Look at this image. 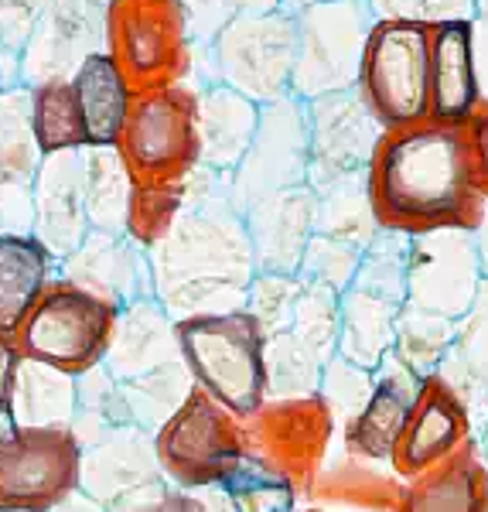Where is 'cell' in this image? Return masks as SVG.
I'll list each match as a JSON object with an SVG mask.
<instances>
[{
  "label": "cell",
  "mask_w": 488,
  "mask_h": 512,
  "mask_svg": "<svg viewBox=\"0 0 488 512\" xmlns=\"http://www.w3.org/2000/svg\"><path fill=\"white\" fill-rule=\"evenodd\" d=\"M147 263L154 301L175 321L243 308L256 260L246 222L229 198V178L205 168L188 178L185 209Z\"/></svg>",
  "instance_id": "obj_1"
},
{
  "label": "cell",
  "mask_w": 488,
  "mask_h": 512,
  "mask_svg": "<svg viewBox=\"0 0 488 512\" xmlns=\"http://www.w3.org/2000/svg\"><path fill=\"white\" fill-rule=\"evenodd\" d=\"M366 188L379 229L403 236L471 229L485 198L471 178L465 127L434 120L383 130Z\"/></svg>",
  "instance_id": "obj_2"
},
{
  "label": "cell",
  "mask_w": 488,
  "mask_h": 512,
  "mask_svg": "<svg viewBox=\"0 0 488 512\" xmlns=\"http://www.w3.org/2000/svg\"><path fill=\"white\" fill-rule=\"evenodd\" d=\"M178 355L198 393L229 410L236 420H250L267 403V366L263 332L246 308L195 315L175 321Z\"/></svg>",
  "instance_id": "obj_3"
},
{
  "label": "cell",
  "mask_w": 488,
  "mask_h": 512,
  "mask_svg": "<svg viewBox=\"0 0 488 512\" xmlns=\"http://www.w3.org/2000/svg\"><path fill=\"white\" fill-rule=\"evenodd\" d=\"M294 55V11L277 7V11L263 14H243V18L222 24L209 41L195 45L188 82L192 86L219 82V86H229L239 96L253 99L256 106H267L291 96Z\"/></svg>",
  "instance_id": "obj_4"
},
{
  "label": "cell",
  "mask_w": 488,
  "mask_h": 512,
  "mask_svg": "<svg viewBox=\"0 0 488 512\" xmlns=\"http://www.w3.org/2000/svg\"><path fill=\"white\" fill-rule=\"evenodd\" d=\"M106 55L134 96L192 76L195 38L181 0H110Z\"/></svg>",
  "instance_id": "obj_5"
},
{
  "label": "cell",
  "mask_w": 488,
  "mask_h": 512,
  "mask_svg": "<svg viewBox=\"0 0 488 512\" xmlns=\"http://www.w3.org/2000/svg\"><path fill=\"white\" fill-rule=\"evenodd\" d=\"M120 308L89 294L72 280H55L41 291L14 342L24 359L79 379L103 366Z\"/></svg>",
  "instance_id": "obj_6"
},
{
  "label": "cell",
  "mask_w": 488,
  "mask_h": 512,
  "mask_svg": "<svg viewBox=\"0 0 488 512\" xmlns=\"http://www.w3.org/2000/svg\"><path fill=\"white\" fill-rule=\"evenodd\" d=\"M134 185H181L198 171L195 86L178 82L130 99L117 144Z\"/></svg>",
  "instance_id": "obj_7"
},
{
  "label": "cell",
  "mask_w": 488,
  "mask_h": 512,
  "mask_svg": "<svg viewBox=\"0 0 488 512\" xmlns=\"http://www.w3.org/2000/svg\"><path fill=\"white\" fill-rule=\"evenodd\" d=\"M355 89L383 130L427 120L430 28L410 21H372Z\"/></svg>",
  "instance_id": "obj_8"
},
{
  "label": "cell",
  "mask_w": 488,
  "mask_h": 512,
  "mask_svg": "<svg viewBox=\"0 0 488 512\" xmlns=\"http://www.w3.org/2000/svg\"><path fill=\"white\" fill-rule=\"evenodd\" d=\"M151 441L157 468L171 489L205 492L215 489L246 451V427L192 386V393L151 434Z\"/></svg>",
  "instance_id": "obj_9"
},
{
  "label": "cell",
  "mask_w": 488,
  "mask_h": 512,
  "mask_svg": "<svg viewBox=\"0 0 488 512\" xmlns=\"http://www.w3.org/2000/svg\"><path fill=\"white\" fill-rule=\"evenodd\" d=\"M297 24V55L291 96L301 103L349 93L359 86L362 48L372 28L369 0H335L294 11Z\"/></svg>",
  "instance_id": "obj_10"
},
{
  "label": "cell",
  "mask_w": 488,
  "mask_h": 512,
  "mask_svg": "<svg viewBox=\"0 0 488 512\" xmlns=\"http://www.w3.org/2000/svg\"><path fill=\"white\" fill-rule=\"evenodd\" d=\"M82 482V444L72 427H21L0 444V512L62 509Z\"/></svg>",
  "instance_id": "obj_11"
},
{
  "label": "cell",
  "mask_w": 488,
  "mask_h": 512,
  "mask_svg": "<svg viewBox=\"0 0 488 512\" xmlns=\"http://www.w3.org/2000/svg\"><path fill=\"white\" fill-rule=\"evenodd\" d=\"M297 185H308V103L284 96L260 106L250 151L229 175V198L243 216L260 198Z\"/></svg>",
  "instance_id": "obj_12"
},
{
  "label": "cell",
  "mask_w": 488,
  "mask_h": 512,
  "mask_svg": "<svg viewBox=\"0 0 488 512\" xmlns=\"http://www.w3.org/2000/svg\"><path fill=\"white\" fill-rule=\"evenodd\" d=\"M482 263L471 229H434L410 236L407 304L427 315L458 321L482 287Z\"/></svg>",
  "instance_id": "obj_13"
},
{
  "label": "cell",
  "mask_w": 488,
  "mask_h": 512,
  "mask_svg": "<svg viewBox=\"0 0 488 512\" xmlns=\"http://www.w3.org/2000/svg\"><path fill=\"white\" fill-rule=\"evenodd\" d=\"M383 137L379 120L362 103L359 89L332 93L308 103V185L314 192L349 178H366L376 144Z\"/></svg>",
  "instance_id": "obj_14"
},
{
  "label": "cell",
  "mask_w": 488,
  "mask_h": 512,
  "mask_svg": "<svg viewBox=\"0 0 488 512\" xmlns=\"http://www.w3.org/2000/svg\"><path fill=\"white\" fill-rule=\"evenodd\" d=\"M79 489L106 512H140L171 489L154 458V441L140 427H117L82 448Z\"/></svg>",
  "instance_id": "obj_15"
},
{
  "label": "cell",
  "mask_w": 488,
  "mask_h": 512,
  "mask_svg": "<svg viewBox=\"0 0 488 512\" xmlns=\"http://www.w3.org/2000/svg\"><path fill=\"white\" fill-rule=\"evenodd\" d=\"M246 448L277 461L301 489H311L332 451L338 427L321 396H297V400H267L260 414L246 420Z\"/></svg>",
  "instance_id": "obj_16"
},
{
  "label": "cell",
  "mask_w": 488,
  "mask_h": 512,
  "mask_svg": "<svg viewBox=\"0 0 488 512\" xmlns=\"http://www.w3.org/2000/svg\"><path fill=\"white\" fill-rule=\"evenodd\" d=\"M471 448H475V427H471L465 407L441 379L427 376L390 461L393 475L400 482H413V478L468 454Z\"/></svg>",
  "instance_id": "obj_17"
},
{
  "label": "cell",
  "mask_w": 488,
  "mask_h": 512,
  "mask_svg": "<svg viewBox=\"0 0 488 512\" xmlns=\"http://www.w3.org/2000/svg\"><path fill=\"white\" fill-rule=\"evenodd\" d=\"M420 390H424V379L390 355L372 376L366 407L338 431L342 454L355 461H369V465H390Z\"/></svg>",
  "instance_id": "obj_18"
},
{
  "label": "cell",
  "mask_w": 488,
  "mask_h": 512,
  "mask_svg": "<svg viewBox=\"0 0 488 512\" xmlns=\"http://www.w3.org/2000/svg\"><path fill=\"white\" fill-rule=\"evenodd\" d=\"M318 219V192L311 185H297L260 198L243 212L250 233L256 274H297L314 236Z\"/></svg>",
  "instance_id": "obj_19"
},
{
  "label": "cell",
  "mask_w": 488,
  "mask_h": 512,
  "mask_svg": "<svg viewBox=\"0 0 488 512\" xmlns=\"http://www.w3.org/2000/svg\"><path fill=\"white\" fill-rule=\"evenodd\" d=\"M65 280L86 287L89 294L110 301L113 308H127L134 301L154 297L147 253L127 236L89 233L79 250L65 260Z\"/></svg>",
  "instance_id": "obj_20"
},
{
  "label": "cell",
  "mask_w": 488,
  "mask_h": 512,
  "mask_svg": "<svg viewBox=\"0 0 488 512\" xmlns=\"http://www.w3.org/2000/svg\"><path fill=\"white\" fill-rule=\"evenodd\" d=\"M256 127H260V106L253 99L219 82L195 86L198 168L229 178L250 151Z\"/></svg>",
  "instance_id": "obj_21"
},
{
  "label": "cell",
  "mask_w": 488,
  "mask_h": 512,
  "mask_svg": "<svg viewBox=\"0 0 488 512\" xmlns=\"http://www.w3.org/2000/svg\"><path fill=\"white\" fill-rule=\"evenodd\" d=\"M482 103L475 69V28L437 24L430 28V103L427 120L465 127Z\"/></svg>",
  "instance_id": "obj_22"
},
{
  "label": "cell",
  "mask_w": 488,
  "mask_h": 512,
  "mask_svg": "<svg viewBox=\"0 0 488 512\" xmlns=\"http://www.w3.org/2000/svg\"><path fill=\"white\" fill-rule=\"evenodd\" d=\"M181 362L178 355V335H175V318L154 301H134L127 308H120L117 325H113L110 349H106L103 369L117 383H130L147 373Z\"/></svg>",
  "instance_id": "obj_23"
},
{
  "label": "cell",
  "mask_w": 488,
  "mask_h": 512,
  "mask_svg": "<svg viewBox=\"0 0 488 512\" xmlns=\"http://www.w3.org/2000/svg\"><path fill=\"white\" fill-rule=\"evenodd\" d=\"M86 151L45 158L38 181V226L35 236L52 256L69 260L89 236L86 219Z\"/></svg>",
  "instance_id": "obj_24"
},
{
  "label": "cell",
  "mask_w": 488,
  "mask_h": 512,
  "mask_svg": "<svg viewBox=\"0 0 488 512\" xmlns=\"http://www.w3.org/2000/svg\"><path fill=\"white\" fill-rule=\"evenodd\" d=\"M434 376L458 396L478 437L488 414V277L478 287L471 308L454 321L451 352Z\"/></svg>",
  "instance_id": "obj_25"
},
{
  "label": "cell",
  "mask_w": 488,
  "mask_h": 512,
  "mask_svg": "<svg viewBox=\"0 0 488 512\" xmlns=\"http://www.w3.org/2000/svg\"><path fill=\"white\" fill-rule=\"evenodd\" d=\"M403 304L349 284L338 294V355L376 373L393 355L396 318Z\"/></svg>",
  "instance_id": "obj_26"
},
{
  "label": "cell",
  "mask_w": 488,
  "mask_h": 512,
  "mask_svg": "<svg viewBox=\"0 0 488 512\" xmlns=\"http://www.w3.org/2000/svg\"><path fill=\"white\" fill-rule=\"evenodd\" d=\"M72 96L86 130V147H117L134 93L106 52H89L72 76Z\"/></svg>",
  "instance_id": "obj_27"
},
{
  "label": "cell",
  "mask_w": 488,
  "mask_h": 512,
  "mask_svg": "<svg viewBox=\"0 0 488 512\" xmlns=\"http://www.w3.org/2000/svg\"><path fill=\"white\" fill-rule=\"evenodd\" d=\"M393 512H488V465L471 448L448 465L403 482Z\"/></svg>",
  "instance_id": "obj_28"
},
{
  "label": "cell",
  "mask_w": 488,
  "mask_h": 512,
  "mask_svg": "<svg viewBox=\"0 0 488 512\" xmlns=\"http://www.w3.org/2000/svg\"><path fill=\"white\" fill-rule=\"evenodd\" d=\"M52 253L35 236H0V338H14L48 287Z\"/></svg>",
  "instance_id": "obj_29"
},
{
  "label": "cell",
  "mask_w": 488,
  "mask_h": 512,
  "mask_svg": "<svg viewBox=\"0 0 488 512\" xmlns=\"http://www.w3.org/2000/svg\"><path fill=\"white\" fill-rule=\"evenodd\" d=\"M215 489L222 492L229 512H297L301 502V485L253 448L239 454Z\"/></svg>",
  "instance_id": "obj_30"
},
{
  "label": "cell",
  "mask_w": 488,
  "mask_h": 512,
  "mask_svg": "<svg viewBox=\"0 0 488 512\" xmlns=\"http://www.w3.org/2000/svg\"><path fill=\"white\" fill-rule=\"evenodd\" d=\"M11 410L21 427H72L79 410V386L59 369L21 359Z\"/></svg>",
  "instance_id": "obj_31"
},
{
  "label": "cell",
  "mask_w": 488,
  "mask_h": 512,
  "mask_svg": "<svg viewBox=\"0 0 488 512\" xmlns=\"http://www.w3.org/2000/svg\"><path fill=\"white\" fill-rule=\"evenodd\" d=\"M86 219L89 233L123 236L134 178L117 147H86Z\"/></svg>",
  "instance_id": "obj_32"
},
{
  "label": "cell",
  "mask_w": 488,
  "mask_h": 512,
  "mask_svg": "<svg viewBox=\"0 0 488 512\" xmlns=\"http://www.w3.org/2000/svg\"><path fill=\"white\" fill-rule=\"evenodd\" d=\"M314 233L335 239L342 246H352L359 253L366 250L379 233V222L372 216V205H369L366 178H349V181H338V185L321 188Z\"/></svg>",
  "instance_id": "obj_33"
},
{
  "label": "cell",
  "mask_w": 488,
  "mask_h": 512,
  "mask_svg": "<svg viewBox=\"0 0 488 512\" xmlns=\"http://www.w3.org/2000/svg\"><path fill=\"white\" fill-rule=\"evenodd\" d=\"M383 465L355 461L349 454L335 461L328 472H318L311 482V492L325 502L338 506H359V509H396V499L403 492V482L396 475L386 478L379 472Z\"/></svg>",
  "instance_id": "obj_34"
},
{
  "label": "cell",
  "mask_w": 488,
  "mask_h": 512,
  "mask_svg": "<svg viewBox=\"0 0 488 512\" xmlns=\"http://www.w3.org/2000/svg\"><path fill=\"white\" fill-rule=\"evenodd\" d=\"M31 140H35L38 154H45V158L86 151V130H82L79 106L69 82L52 79L35 89V99H31Z\"/></svg>",
  "instance_id": "obj_35"
},
{
  "label": "cell",
  "mask_w": 488,
  "mask_h": 512,
  "mask_svg": "<svg viewBox=\"0 0 488 512\" xmlns=\"http://www.w3.org/2000/svg\"><path fill=\"white\" fill-rule=\"evenodd\" d=\"M454 342V321L427 315L410 304H403L400 318H396V338H393V359L403 362L410 373L420 379L434 376L441 362L448 359Z\"/></svg>",
  "instance_id": "obj_36"
},
{
  "label": "cell",
  "mask_w": 488,
  "mask_h": 512,
  "mask_svg": "<svg viewBox=\"0 0 488 512\" xmlns=\"http://www.w3.org/2000/svg\"><path fill=\"white\" fill-rule=\"evenodd\" d=\"M185 198H188V181H181V185H134L123 236L130 243H137L144 253H151L171 233L175 219L185 209Z\"/></svg>",
  "instance_id": "obj_37"
},
{
  "label": "cell",
  "mask_w": 488,
  "mask_h": 512,
  "mask_svg": "<svg viewBox=\"0 0 488 512\" xmlns=\"http://www.w3.org/2000/svg\"><path fill=\"white\" fill-rule=\"evenodd\" d=\"M407 256H410V236L379 229L376 239L362 250L352 284L362 287V291L390 297L396 304H407Z\"/></svg>",
  "instance_id": "obj_38"
},
{
  "label": "cell",
  "mask_w": 488,
  "mask_h": 512,
  "mask_svg": "<svg viewBox=\"0 0 488 512\" xmlns=\"http://www.w3.org/2000/svg\"><path fill=\"white\" fill-rule=\"evenodd\" d=\"M372 376H376V373L355 366V362L342 359V355H335V359L325 366L318 396H321V403L328 407V414H332L338 431H342V427L349 424V420L359 414L362 407H366V400L372 393Z\"/></svg>",
  "instance_id": "obj_39"
},
{
  "label": "cell",
  "mask_w": 488,
  "mask_h": 512,
  "mask_svg": "<svg viewBox=\"0 0 488 512\" xmlns=\"http://www.w3.org/2000/svg\"><path fill=\"white\" fill-rule=\"evenodd\" d=\"M372 21H410L437 28V24H475L478 0H369Z\"/></svg>",
  "instance_id": "obj_40"
},
{
  "label": "cell",
  "mask_w": 488,
  "mask_h": 512,
  "mask_svg": "<svg viewBox=\"0 0 488 512\" xmlns=\"http://www.w3.org/2000/svg\"><path fill=\"white\" fill-rule=\"evenodd\" d=\"M359 260H362L359 250H352V246H342V243H335V239H325V236L314 233L308 250H304V260H301L297 277H304L308 284H318V287H328V291L342 294L345 287L355 280Z\"/></svg>",
  "instance_id": "obj_41"
},
{
  "label": "cell",
  "mask_w": 488,
  "mask_h": 512,
  "mask_svg": "<svg viewBox=\"0 0 488 512\" xmlns=\"http://www.w3.org/2000/svg\"><path fill=\"white\" fill-rule=\"evenodd\" d=\"M188 11V24H192L195 45L209 41L222 24L243 18V14H263L284 7V0H181Z\"/></svg>",
  "instance_id": "obj_42"
},
{
  "label": "cell",
  "mask_w": 488,
  "mask_h": 512,
  "mask_svg": "<svg viewBox=\"0 0 488 512\" xmlns=\"http://www.w3.org/2000/svg\"><path fill=\"white\" fill-rule=\"evenodd\" d=\"M465 140L471 178H475L478 192L488 195V103H478V110L471 113V120L465 123Z\"/></svg>",
  "instance_id": "obj_43"
},
{
  "label": "cell",
  "mask_w": 488,
  "mask_h": 512,
  "mask_svg": "<svg viewBox=\"0 0 488 512\" xmlns=\"http://www.w3.org/2000/svg\"><path fill=\"white\" fill-rule=\"evenodd\" d=\"M21 359L24 355L18 349V342H14V338H0V407H11Z\"/></svg>",
  "instance_id": "obj_44"
},
{
  "label": "cell",
  "mask_w": 488,
  "mask_h": 512,
  "mask_svg": "<svg viewBox=\"0 0 488 512\" xmlns=\"http://www.w3.org/2000/svg\"><path fill=\"white\" fill-rule=\"evenodd\" d=\"M140 512H209L205 502L198 499L195 492H181V489H168L157 502H151L147 509Z\"/></svg>",
  "instance_id": "obj_45"
},
{
  "label": "cell",
  "mask_w": 488,
  "mask_h": 512,
  "mask_svg": "<svg viewBox=\"0 0 488 512\" xmlns=\"http://www.w3.org/2000/svg\"><path fill=\"white\" fill-rule=\"evenodd\" d=\"M471 239H475V253L482 263V274L488 277V195L482 198V212H478L475 226H471Z\"/></svg>",
  "instance_id": "obj_46"
},
{
  "label": "cell",
  "mask_w": 488,
  "mask_h": 512,
  "mask_svg": "<svg viewBox=\"0 0 488 512\" xmlns=\"http://www.w3.org/2000/svg\"><path fill=\"white\" fill-rule=\"evenodd\" d=\"M14 434H18V417L11 407H0V444H7Z\"/></svg>",
  "instance_id": "obj_47"
},
{
  "label": "cell",
  "mask_w": 488,
  "mask_h": 512,
  "mask_svg": "<svg viewBox=\"0 0 488 512\" xmlns=\"http://www.w3.org/2000/svg\"><path fill=\"white\" fill-rule=\"evenodd\" d=\"M475 451H478V458L488 465V414H485V424H482V431H478L475 437Z\"/></svg>",
  "instance_id": "obj_48"
},
{
  "label": "cell",
  "mask_w": 488,
  "mask_h": 512,
  "mask_svg": "<svg viewBox=\"0 0 488 512\" xmlns=\"http://www.w3.org/2000/svg\"><path fill=\"white\" fill-rule=\"evenodd\" d=\"M314 4H335V0H284L287 11H301V7H314Z\"/></svg>",
  "instance_id": "obj_49"
},
{
  "label": "cell",
  "mask_w": 488,
  "mask_h": 512,
  "mask_svg": "<svg viewBox=\"0 0 488 512\" xmlns=\"http://www.w3.org/2000/svg\"><path fill=\"white\" fill-rule=\"evenodd\" d=\"M304 512H342V509H328V506H308Z\"/></svg>",
  "instance_id": "obj_50"
}]
</instances>
